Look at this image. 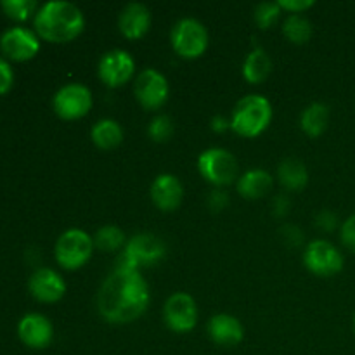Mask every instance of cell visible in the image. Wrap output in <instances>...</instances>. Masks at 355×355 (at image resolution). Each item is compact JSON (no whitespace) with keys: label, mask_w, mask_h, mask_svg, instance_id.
I'll return each instance as SVG.
<instances>
[{"label":"cell","mask_w":355,"mask_h":355,"mask_svg":"<svg viewBox=\"0 0 355 355\" xmlns=\"http://www.w3.org/2000/svg\"><path fill=\"white\" fill-rule=\"evenodd\" d=\"M149 300L151 291L141 270L116 266L97 293V311L110 324H130L144 314Z\"/></svg>","instance_id":"obj_1"},{"label":"cell","mask_w":355,"mask_h":355,"mask_svg":"<svg viewBox=\"0 0 355 355\" xmlns=\"http://www.w3.org/2000/svg\"><path fill=\"white\" fill-rule=\"evenodd\" d=\"M35 33L51 44H68L85 30V16L71 2H47L35 14Z\"/></svg>","instance_id":"obj_2"},{"label":"cell","mask_w":355,"mask_h":355,"mask_svg":"<svg viewBox=\"0 0 355 355\" xmlns=\"http://www.w3.org/2000/svg\"><path fill=\"white\" fill-rule=\"evenodd\" d=\"M272 121V104L266 96L250 94L238 101L231 116V128L246 139L259 137Z\"/></svg>","instance_id":"obj_3"},{"label":"cell","mask_w":355,"mask_h":355,"mask_svg":"<svg viewBox=\"0 0 355 355\" xmlns=\"http://www.w3.org/2000/svg\"><path fill=\"white\" fill-rule=\"evenodd\" d=\"M94 248V238L89 232L82 229H68L55 241V262L66 270H78L89 262Z\"/></svg>","instance_id":"obj_4"},{"label":"cell","mask_w":355,"mask_h":355,"mask_svg":"<svg viewBox=\"0 0 355 355\" xmlns=\"http://www.w3.org/2000/svg\"><path fill=\"white\" fill-rule=\"evenodd\" d=\"M201 177L217 189L227 187L238 179V159L224 148H208L198 158Z\"/></svg>","instance_id":"obj_5"},{"label":"cell","mask_w":355,"mask_h":355,"mask_svg":"<svg viewBox=\"0 0 355 355\" xmlns=\"http://www.w3.org/2000/svg\"><path fill=\"white\" fill-rule=\"evenodd\" d=\"M166 255V246L158 236L151 232H139L130 238L120 255L118 266L141 270L142 267H151L162 262Z\"/></svg>","instance_id":"obj_6"},{"label":"cell","mask_w":355,"mask_h":355,"mask_svg":"<svg viewBox=\"0 0 355 355\" xmlns=\"http://www.w3.org/2000/svg\"><path fill=\"white\" fill-rule=\"evenodd\" d=\"M170 42L179 58L198 59L207 52L210 38L203 23L194 17H184L172 28Z\"/></svg>","instance_id":"obj_7"},{"label":"cell","mask_w":355,"mask_h":355,"mask_svg":"<svg viewBox=\"0 0 355 355\" xmlns=\"http://www.w3.org/2000/svg\"><path fill=\"white\" fill-rule=\"evenodd\" d=\"M304 266L319 277H331L345 266L343 253L326 239H314L304 250Z\"/></svg>","instance_id":"obj_8"},{"label":"cell","mask_w":355,"mask_h":355,"mask_svg":"<svg viewBox=\"0 0 355 355\" xmlns=\"http://www.w3.org/2000/svg\"><path fill=\"white\" fill-rule=\"evenodd\" d=\"M92 92L82 83H66L55 92L52 99L54 113L61 120H80L92 110Z\"/></svg>","instance_id":"obj_9"},{"label":"cell","mask_w":355,"mask_h":355,"mask_svg":"<svg viewBox=\"0 0 355 355\" xmlns=\"http://www.w3.org/2000/svg\"><path fill=\"white\" fill-rule=\"evenodd\" d=\"M134 96L144 110L156 111L165 106L170 96L168 80L158 69H142L134 82Z\"/></svg>","instance_id":"obj_10"},{"label":"cell","mask_w":355,"mask_h":355,"mask_svg":"<svg viewBox=\"0 0 355 355\" xmlns=\"http://www.w3.org/2000/svg\"><path fill=\"white\" fill-rule=\"evenodd\" d=\"M99 80L110 89H118L130 82L135 75V61L132 54L123 49H113L103 54L97 64Z\"/></svg>","instance_id":"obj_11"},{"label":"cell","mask_w":355,"mask_h":355,"mask_svg":"<svg viewBox=\"0 0 355 355\" xmlns=\"http://www.w3.org/2000/svg\"><path fill=\"white\" fill-rule=\"evenodd\" d=\"M163 319L173 333H189L198 324V305L189 293H173L163 307Z\"/></svg>","instance_id":"obj_12"},{"label":"cell","mask_w":355,"mask_h":355,"mask_svg":"<svg viewBox=\"0 0 355 355\" xmlns=\"http://www.w3.org/2000/svg\"><path fill=\"white\" fill-rule=\"evenodd\" d=\"M0 51L7 59H12V61H30L40 51V37L28 28H9L0 37Z\"/></svg>","instance_id":"obj_13"},{"label":"cell","mask_w":355,"mask_h":355,"mask_svg":"<svg viewBox=\"0 0 355 355\" xmlns=\"http://www.w3.org/2000/svg\"><path fill=\"white\" fill-rule=\"evenodd\" d=\"M28 290L35 300L42 304H55L66 295V281L54 269L42 267L31 274Z\"/></svg>","instance_id":"obj_14"},{"label":"cell","mask_w":355,"mask_h":355,"mask_svg":"<svg viewBox=\"0 0 355 355\" xmlns=\"http://www.w3.org/2000/svg\"><path fill=\"white\" fill-rule=\"evenodd\" d=\"M17 335L26 347L33 350L47 349L54 338V328L52 322L44 314L31 312L26 314L17 324Z\"/></svg>","instance_id":"obj_15"},{"label":"cell","mask_w":355,"mask_h":355,"mask_svg":"<svg viewBox=\"0 0 355 355\" xmlns=\"http://www.w3.org/2000/svg\"><path fill=\"white\" fill-rule=\"evenodd\" d=\"M151 201L158 210L175 211L184 200V186L179 177L172 173H162L151 184Z\"/></svg>","instance_id":"obj_16"},{"label":"cell","mask_w":355,"mask_h":355,"mask_svg":"<svg viewBox=\"0 0 355 355\" xmlns=\"http://www.w3.org/2000/svg\"><path fill=\"white\" fill-rule=\"evenodd\" d=\"M151 10L144 3L132 2L121 9L120 16H118V28L125 38L139 40L151 28Z\"/></svg>","instance_id":"obj_17"},{"label":"cell","mask_w":355,"mask_h":355,"mask_svg":"<svg viewBox=\"0 0 355 355\" xmlns=\"http://www.w3.org/2000/svg\"><path fill=\"white\" fill-rule=\"evenodd\" d=\"M208 336L218 347H236L243 342L245 328L238 318L231 314L211 315L207 326Z\"/></svg>","instance_id":"obj_18"},{"label":"cell","mask_w":355,"mask_h":355,"mask_svg":"<svg viewBox=\"0 0 355 355\" xmlns=\"http://www.w3.org/2000/svg\"><path fill=\"white\" fill-rule=\"evenodd\" d=\"M274 186V179L267 170L253 168L243 173L236 182L238 194L245 200H260L267 196Z\"/></svg>","instance_id":"obj_19"},{"label":"cell","mask_w":355,"mask_h":355,"mask_svg":"<svg viewBox=\"0 0 355 355\" xmlns=\"http://www.w3.org/2000/svg\"><path fill=\"white\" fill-rule=\"evenodd\" d=\"M329 107L324 103H312L300 114V128L305 135L312 139L321 137L329 125Z\"/></svg>","instance_id":"obj_20"},{"label":"cell","mask_w":355,"mask_h":355,"mask_svg":"<svg viewBox=\"0 0 355 355\" xmlns=\"http://www.w3.org/2000/svg\"><path fill=\"white\" fill-rule=\"evenodd\" d=\"M90 139L99 149L111 151L123 142V128L113 118H103L92 125Z\"/></svg>","instance_id":"obj_21"},{"label":"cell","mask_w":355,"mask_h":355,"mask_svg":"<svg viewBox=\"0 0 355 355\" xmlns=\"http://www.w3.org/2000/svg\"><path fill=\"white\" fill-rule=\"evenodd\" d=\"M270 69H272V61H270L269 54L262 47H257L252 52H248V55L245 58L243 78L252 85H259V83L266 82Z\"/></svg>","instance_id":"obj_22"},{"label":"cell","mask_w":355,"mask_h":355,"mask_svg":"<svg viewBox=\"0 0 355 355\" xmlns=\"http://www.w3.org/2000/svg\"><path fill=\"white\" fill-rule=\"evenodd\" d=\"M277 179L281 186L288 191H300L307 186L309 172L307 166L298 158H286L277 166Z\"/></svg>","instance_id":"obj_23"},{"label":"cell","mask_w":355,"mask_h":355,"mask_svg":"<svg viewBox=\"0 0 355 355\" xmlns=\"http://www.w3.org/2000/svg\"><path fill=\"white\" fill-rule=\"evenodd\" d=\"M283 33L291 44L304 45L312 38V24L302 14H290L283 23Z\"/></svg>","instance_id":"obj_24"},{"label":"cell","mask_w":355,"mask_h":355,"mask_svg":"<svg viewBox=\"0 0 355 355\" xmlns=\"http://www.w3.org/2000/svg\"><path fill=\"white\" fill-rule=\"evenodd\" d=\"M94 245L101 252H118L123 245H127L125 232L116 225H104L94 236Z\"/></svg>","instance_id":"obj_25"},{"label":"cell","mask_w":355,"mask_h":355,"mask_svg":"<svg viewBox=\"0 0 355 355\" xmlns=\"http://www.w3.org/2000/svg\"><path fill=\"white\" fill-rule=\"evenodd\" d=\"M148 135L153 142H168L173 135V121L168 114H156L148 125Z\"/></svg>","instance_id":"obj_26"},{"label":"cell","mask_w":355,"mask_h":355,"mask_svg":"<svg viewBox=\"0 0 355 355\" xmlns=\"http://www.w3.org/2000/svg\"><path fill=\"white\" fill-rule=\"evenodd\" d=\"M0 7L7 14V17L21 23L35 12L37 2L35 0H3V2H0Z\"/></svg>","instance_id":"obj_27"},{"label":"cell","mask_w":355,"mask_h":355,"mask_svg":"<svg viewBox=\"0 0 355 355\" xmlns=\"http://www.w3.org/2000/svg\"><path fill=\"white\" fill-rule=\"evenodd\" d=\"M281 14V7L277 2H262L255 7V23L260 30H269L276 23Z\"/></svg>","instance_id":"obj_28"},{"label":"cell","mask_w":355,"mask_h":355,"mask_svg":"<svg viewBox=\"0 0 355 355\" xmlns=\"http://www.w3.org/2000/svg\"><path fill=\"white\" fill-rule=\"evenodd\" d=\"M340 238H342L343 246L350 252L355 253V214L350 215L340 229Z\"/></svg>","instance_id":"obj_29"},{"label":"cell","mask_w":355,"mask_h":355,"mask_svg":"<svg viewBox=\"0 0 355 355\" xmlns=\"http://www.w3.org/2000/svg\"><path fill=\"white\" fill-rule=\"evenodd\" d=\"M14 83V71L9 62L0 55V96L9 92Z\"/></svg>","instance_id":"obj_30"},{"label":"cell","mask_w":355,"mask_h":355,"mask_svg":"<svg viewBox=\"0 0 355 355\" xmlns=\"http://www.w3.org/2000/svg\"><path fill=\"white\" fill-rule=\"evenodd\" d=\"M338 217H336V214H333L331 210H322L315 215V225L324 232L335 231V229L338 227Z\"/></svg>","instance_id":"obj_31"},{"label":"cell","mask_w":355,"mask_h":355,"mask_svg":"<svg viewBox=\"0 0 355 355\" xmlns=\"http://www.w3.org/2000/svg\"><path fill=\"white\" fill-rule=\"evenodd\" d=\"M281 10H286L290 14H302L307 9L314 7V0H279Z\"/></svg>","instance_id":"obj_32"},{"label":"cell","mask_w":355,"mask_h":355,"mask_svg":"<svg viewBox=\"0 0 355 355\" xmlns=\"http://www.w3.org/2000/svg\"><path fill=\"white\" fill-rule=\"evenodd\" d=\"M229 203V196L224 189H215L214 193L208 196V207L211 211H222Z\"/></svg>","instance_id":"obj_33"},{"label":"cell","mask_w":355,"mask_h":355,"mask_svg":"<svg viewBox=\"0 0 355 355\" xmlns=\"http://www.w3.org/2000/svg\"><path fill=\"white\" fill-rule=\"evenodd\" d=\"M291 210V201L286 196H277L274 198V215L277 217H284L290 214Z\"/></svg>","instance_id":"obj_34"},{"label":"cell","mask_w":355,"mask_h":355,"mask_svg":"<svg viewBox=\"0 0 355 355\" xmlns=\"http://www.w3.org/2000/svg\"><path fill=\"white\" fill-rule=\"evenodd\" d=\"M210 127H211V130L217 132V134H224V132L227 130V128H231V121H229L227 118H224V116H220V114H217V116L211 118Z\"/></svg>","instance_id":"obj_35"},{"label":"cell","mask_w":355,"mask_h":355,"mask_svg":"<svg viewBox=\"0 0 355 355\" xmlns=\"http://www.w3.org/2000/svg\"><path fill=\"white\" fill-rule=\"evenodd\" d=\"M354 331H355V315H354Z\"/></svg>","instance_id":"obj_36"}]
</instances>
